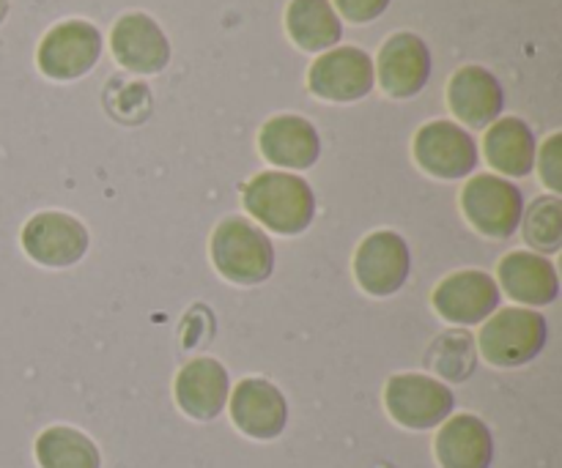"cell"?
<instances>
[{"label":"cell","mask_w":562,"mask_h":468,"mask_svg":"<svg viewBox=\"0 0 562 468\" xmlns=\"http://www.w3.org/2000/svg\"><path fill=\"white\" fill-rule=\"evenodd\" d=\"M461 214L488 241H505L525 217V192L494 173L470 175L461 190Z\"/></svg>","instance_id":"277c9868"},{"label":"cell","mask_w":562,"mask_h":468,"mask_svg":"<svg viewBox=\"0 0 562 468\" xmlns=\"http://www.w3.org/2000/svg\"><path fill=\"white\" fill-rule=\"evenodd\" d=\"M521 236L538 255H558L562 250V201L560 195H543L530 203L521 217Z\"/></svg>","instance_id":"cb8c5ba5"},{"label":"cell","mask_w":562,"mask_h":468,"mask_svg":"<svg viewBox=\"0 0 562 468\" xmlns=\"http://www.w3.org/2000/svg\"><path fill=\"white\" fill-rule=\"evenodd\" d=\"M384 409L404 431H434L456 414V395L448 384L423 373H395L384 384Z\"/></svg>","instance_id":"5b68a950"},{"label":"cell","mask_w":562,"mask_h":468,"mask_svg":"<svg viewBox=\"0 0 562 468\" xmlns=\"http://www.w3.org/2000/svg\"><path fill=\"white\" fill-rule=\"evenodd\" d=\"M477 354L499 370H516L543 354L549 340L547 318L530 307H503L481 323Z\"/></svg>","instance_id":"3957f363"},{"label":"cell","mask_w":562,"mask_h":468,"mask_svg":"<svg viewBox=\"0 0 562 468\" xmlns=\"http://www.w3.org/2000/svg\"><path fill=\"white\" fill-rule=\"evenodd\" d=\"M285 31L302 53L322 55L344 38V20L333 0H291L285 9Z\"/></svg>","instance_id":"44dd1931"},{"label":"cell","mask_w":562,"mask_h":468,"mask_svg":"<svg viewBox=\"0 0 562 468\" xmlns=\"http://www.w3.org/2000/svg\"><path fill=\"white\" fill-rule=\"evenodd\" d=\"M110 53H113L115 64L124 66L132 75L151 77L168 69L170 47L168 33L159 27L154 16L143 14V11H130V14L119 16L110 31Z\"/></svg>","instance_id":"4fadbf2b"},{"label":"cell","mask_w":562,"mask_h":468,"mask_svg":"<svg viewBox=\"0 0 562 468\" xmlns=\"http://www.w3.org/2000/svg\"><path fill=\"white\" fill-rule=\"evenodd\" d=\"M448 107L464 129H488L494 121L503 118V82L486 66H461L448 80Z\"/></svg>","instance_id":"2e32d148"},{"label":"cell","mask_w":562,"mask_h":468,"mask_svg":"<svg viewBox=\"0 0 562 468\" xmlns=\"http://www.w3.org/2000/svg\"><path fill=\"white\" fill-rule=\"evenodd\" d=\"M538 142L530 124L516 115L497 118L483 137V153L486 162L497 170V175L508 179H525L536 170Z\"/></svg>","instance_id":"ffe728a7"},{"label":"cell","mask_w":562,"mask_h":468,"mask_svg":"<svg viewBox=\"0 0 562 468\" xmlns=\"http://www.w3.org/2000/svg\"><path fill=\"white\" fill-rule=\"evenodd\" d=\"M5 16H9V0H0V25L5 22Z\"/></svg>","instance_id":"4316f807"},{"label":"cell","mask_w":562,"mask_h":468,"mask_svg":"<svg viewBox=\"0 0 562 468\" xmlns=\"http://www.w3.org/2000/svg\"><path fill=\"white\" fill-rule=\"evenodd\" d=\"M355 279L373 299L395 296L412 274L409 241L395 230H373L357 244Z\"/></svg>","instance_id":"30bf717a"},{"label":"cell","mask_w":562,"mask_h":468,"mask_svg":"<svg viewBox=\"0 0 562 468\" xmlns=\"http://www.w3.org/2000/svg\"><path fill=\"white\" fill-rule=\"evenodd\" d=\"M431 307L450 327H481L503 307V290L488 272L461 269L434 288Z\"/></svg>","instance_id":"8fae6325"},{"label":"cell","mask_w":562,"mask_h":468,"mask_svg":"<svg viewBox=\"0 0 562 468\" xmlns=\"http://www.w3.org/2000/svg\"><path fill=\"white\" fill-rule=\"evenodd\" d=\"M376 85L373 58L360 47H333L318 55L307 69V91L322 102L351 104L371 96Z\"/></svg>","instance_id":"ba28073f"},{"label":"cell","mask_w":562,"mask_h":468,"mask_svg":"<svg viewBox=\"0 0 562 468\" xmlns=\"http://www.w3.org/2000/svg\"><path fill=\"white\" fill-rule=\"evenodd\" d=\"M373 69L390 99H415L431 80V49L417 33L398 31L382 44Z\"/></svg>","instance_id":"5bb4252c"},{"label":"cell","mask_w":562,"mask_h":468,"mask_svg":"<svg viewBox=\"0 0 562 468\" xmlns=\"http://www.w3.org/2000/svg\"><path fill=\"white\" fill-rule=\"evenodd\" d=\"M390 3L393 0H333L340 20L351 22V25H368V22L379 20Z\"/></svg>","instance_id":"484cf974"},{"label":"cell","mask_w":562,"mask_h":468,"mask_svg":"<svg viewBox=\"0 0 562 468\" xmlns=\"http://www.w3.org/2000/svg\"><path fill=\"white\" fill-rule=\"evenodd\" d=\"M38 468H102V453L88 433L71 425H53L33 444Z\"/></svg>","instance_id":"7402d4cb"},{"label":"cell","mask_w":562,"mask_h":468,"mask_svg":"<svg viewBox=\"0 0 562 468\" xmlns=\"http://www.w3.org/2000/svg\"><path fill=\"white\" fill-rule=\"evenodd\" d=\"M228 414L236 431L252 442H274L289 425V400L267 378H241L228 395Z\"/></svg>","instance_id":"7c38bea8"},{"label":"cell","mask_w":562,"mask_h":468,"mask_svg":"<svg viewBox=\"0 0 562 468\" xmlns=\"http://www.w3.org/2000/svg\"><path fill=\"white\" fill-rule=\"evenodd\" d=\"M497 285L521 307H549L560 299V274L547 255L516 250L499 261Z\"/></svg>","instance_id":"ac0fdd59"},{"label":"cell","mask_w":562,"mask_h":468,"mask_svg":"<svg viewBox=\"0 0 562 468\" xmlns=\"http://www.w3.org/2000/svg\"><path fill=\"white\" fill-rule=\"evenodd\" d=\"M412 157L417 168L426 175L439 181L467 179L481 164V148L470 129L459 126L456 121H428L417 129L412 142Z\"/></svg>","instance_id":"52a82bcc"},{"label":"cell","mask_w":562,"mask_h":468,"mask_svg":"<svg viewBox=\"0 0 562 468\" xmlns=\"http://www.w3.org/2000/svg\"><path fill=\"white\" fill-rule=\"evenodd\" d=\"M245 212L258 228L278 236H300L316 219V192L302 175L285 170H263L241 190Z\"/></svg>","instance_id":"6da1fadb"},{"label":"cell","mask_w":562,"mask_h":468,"mask_svg":"<svg viewBox=\"0 0 562 468\" xmlns=\"http://www.w3.org/2000/svg\"><path fill=\"white\" fill-rule=\"evenodd\" d=\"M231 376L214 356H195L173 381V400L184 416L195 422H214L228 409Z\"/></svg>","instance_id":"9a60e30c"},{"label":"cell","mask_w":562,"mask_h":468,"mask_svg":"<svg viewBox=\"0 0 562 468\" xmlns=\"http://www.w3.org/2000/svg\"><path fill=\"white\" fill-rule=\"evenodd\" d=\"M22 250L44 269H71L88 255L91 233L66 212H38L22 225Z\"/></svg>","instance_id":"9c48e42d"},{"label":"cell","mask_w":562,"mask_h":468,"mask_svg":"<svg viewBox=\"0 0 562 468\" xmlns=\"http://www.w3.org/2000/svg\"><path fill=\"white\" fill-rule=\"evenodd\" d=\"M477 345L467 329H448L431 340L426 351V370L442 384H464L477 370Z\"/></svg>","instance_id":"603a6c76"},{"label":"cell","mask_w":562,"mask_h":468,"mask_svg":"<svg viewBox=\"0 0 562 468\" xmlns=\"http://www.w3.org/2000/svg\"><path fill=\"white\" fill-rule=\"evenodd\" d=\"M434 455L439 468H492L497 455L492 427L475 414L448 416L434 438Z\"/></svg>","instance_id":"d6986e66"},{"label":"cell","mask_w":562,"mask_h":468,"mask_svg":"<svg viewBox=\"0 0 562 468\" xmlns=\"http://www.w3.org/2000/svg\"><path fill=\"white\" fill-rule=\"evenodd\" d=\"M538 175L541 184L547 186L549 195H560L562 192V132H552L547 140L541 142V151H536Z\"/></svg>","instance_id":"d4e9b609"},{"label":"cell","mask_w":562,"mask_h":468,"mask_svg":"<svg viewBox=\"0 0 562 468\" xmlns=\"http://www.w3.org/2000/svg\"><path fill=\"white\" fill-rule=\"evenodd\" d=\"M104 49L102 31L88 20H64L44 33L36 66L47 80L71 82L91 75Z\"/></svg>","instance_id":"8992f818"},{"label":"cell","mask_w":562,"mask_h":468,"mask_svg":"<svg viewBox=\"0 0 562 468\" xmlns=\"http://www.w3.org/2000/svg\"><path fill=\"white\" fill-rule=\"evenodd\" d=\"M209 255L220 277L239 288L267 283L278 263L269 233L247 217H225L212 230Z\"/></svg>","instance_id":"7a4b0ae2"},{"label":"cell","mask_w":562,"mask_h":468,"mask_svg":"<svg viewBox=\"0 0 562 468\" xmlns=\"http://www.w3.org/2000/svg\"><path fill=\"white\" fill-rule=\"evenodd\" d=\"M258 151L272 168L302 173L322 159V135L302 115H274L258 132Z\"/></svg>","instance_id":"e0dca14e"}]
</instances>
